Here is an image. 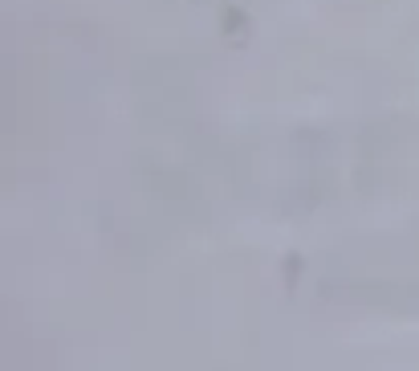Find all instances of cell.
I'll use <instances>...</instances> for the list:
<instances>
[]
</instances>
